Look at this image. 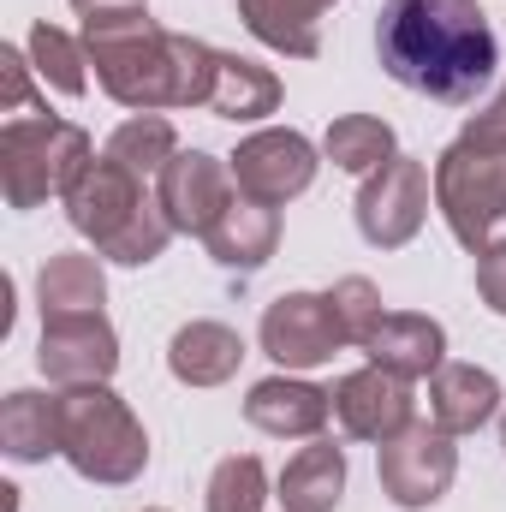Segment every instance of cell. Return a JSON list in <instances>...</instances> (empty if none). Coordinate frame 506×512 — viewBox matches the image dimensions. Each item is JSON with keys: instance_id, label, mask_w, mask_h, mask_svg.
<instances>
[{"instance_id": "cell-32", "label": "cell", "mask_w": 506, "mask_h": 512, "mask_svg": "<svg viewBox=\"0 0 506 512\" xmlns=\"http://www.w3.org/2000/svg\"><path fill=\"white\" fill-rule=\"evenodd\" d=\"M78 18H96V12H131V6H149V0H72Z\"/></svg>"}, {"instance_id": "cell-2", "label": "cell", "mask_w": 506, "mask_h": 512, "mask_svg": "<svg viewBox=\"0 0 506 512\" xmlns=\"http://www.w3.org/2000/svg\"><path fill=\"white\" fill-rule=\"evenodd\" d=\"M84 54L96 66V84L131 114L209 108L215 60H221V48L179 36V30H161L143 6L84 18Z\"/></svg>"}, {"instance_id": "cell-20", "label": "cell", "mask_w": 506, "mask_h": 512, "mask_svg": "<svg viewBox=\"0 0 506 512\" xmlns=\"http://www.w3.org/2000/svg\"><path fill=\"white\" fill-rule=\"evenodd\" d=\"M209 256L221 262V268H262L268 256H274V245H280V215L268 209V203H251V197H233L227 203V215L209 227Z\"/></svg>"}, {"instance_id": "cell-30", "label": "cell", "mask_w": 506, "mask_h": 512, "mask_svg": "<svg viewBox=\"0 0 506 512\" xmlns=\"http://www.w3.org/2000/svg\"><path fill=\"white\" fill-rule=\"evenodd\" d=\"M30 102V60L18 48H0V108L18 114Z\"/></svg>"}, {"instance_id": "cell-25", "label": "cell", "mask_w": 506, "mask_h": 512, "mask_svg": "<svg viewBox=\"0 0 506 512\" xmlns=\"http://www.w3.org/2000/svg\"><path fill=\"white\" fill-rule=\"evenodd\" d=\"M108 161H120L126 173H137V179H161V167L179 155V137H173V126L161 120V114H131L126 126L108 137V149H102Z\"/></svg>"}, {"instance_id": "cell-13", "label": "cell", "mask_w": 506, "mask_h": 512, "mask_svg": "<svg viewBox=\"0 0 506 512\" xmlns=\"http://www.w3.org/2000/svg\"><path fill=\"white\" fill-rule=\"evenodd\" d=\"M42 376L60 387H90L108 382L120 370V340L108 328V316H66V322H42V352H36Z\"/></svg>"}, {"instance_id": "cell-27", "label": "cell", "mask_w": 506, "mask_h": 512, "mask_svg": "<svg viewBox=\"0 0 506 512\" xmlns=\"http://www.w3.org/2000/svg\"><path fill=\"white\" fill-rule=\"evenodd\" d=\"M262 501H268V471H262V459L233 453V459L215 465V477H209V512H262Z\"/></svg>"}, {"instance_id": "cell-1", "label": "cell", "mask_w": 506, "mask_h": 512, "mask_svg": "<svg viewBox=\"0 0 506 512\" xmlns=\"http://www.w3.org/2000/svg\"><path fill=\"white\" fill-rule=\"evenodd\" d=\"M376 54L393 84L465 108L489 90L501 48L477 0H387L376 18Z\"/></svg>"}, {"instance_id": "cell-8", "label": "cell", "mask_w": 506, "mask_h": 512, "mask_svg": "<svg viewBox=\"0 0 506 512\" xmlns=\"http://www.w3.org/2000/svg\"><path fill=\"white\" fill-rule=\"evenodd\" d=\"M227 167H233V185H239V197H251V203H268V209H280V203H292V197H304L310 185H316V143L304 137V131H251L233 155H227Z\"/></svg>"}, {"instance_id": "cell-28", "label": "cell", "mask_w": 506, "mask_h": 512, "mask_svg": "<svg viewBox=\"0 0 506 512\" xmlns=\"http://www.w3.org/2000/svg\"><path fill=\"white\" fill-rule=\"evenodd\" d=\"M328 298H334V310H340L346 340H352V346H364V340L376 334V322H381V292L364 280V274H346Z\"/></svg>"}, {"instance_id": "cell-7", "label": "cell", "mask_w": 506, "mask_h": 512, "mask_svg": "<svg viewBox=\"0 0 506 512\" xmlns=\"http://www.w3.org/2000/svg\"><path fill=\"white\" fill-rule=\"evenodd\" d=\"M376 471H381V489H387L393 507H405V512L435 507L453 489V477H459V447H453V435L441 423H411L405 435L381 441Z\"/></svg>"}, {"instance_id": "cell-9", "label": "cell", "mask_w": 506, "mask_h": 512, "mask_svg": "<svg viewBox=\"0 0 506 512\" xmlns=\"http://www.w3.org/2000/svg\"><path fill=\"white\" fill-rule=\"evenodd\" d=\"M346 340L340 328V310L328 292H280L268 310H262V352L280 364V370H316L328 364Z\"/></svg>"}, {"instance_id": "cell-23", "label": "cell", "mask_w": 506, "mask_h": 512, "mask_svg": "<svg viewBox=\"0 0 506 512\" xmlns=\"http://www.w3.org/2000/svg\"><path fill=\"white\" fill-rule=\"evenodd\" d=\"M280 108V78L256 60H239V54H221L215 60V90H209V114L221 120H262Z\"/></svg>"}, {"instance_id": "cell-16", "label": "cell", "mask_w": 506, "mask_h": 512, "mask_svg": "<svg viewBox=\"0 0 506 512\" xmlns=\"http://www.w3.org/2000/svg\"><path fill=\"white\" fill-rule=\"evenodd\" d=\"M334 0H239V18L262 48L286 60H316L322 54V12Z\"/></svg>"}, {"instance_id": "cell-31", "label": "cell", "mask_w": 506, "mask_h": 512, "mask_svg": "<svg viewBox=\"0 0 506 512\" xmlns=\"http://www.w3.org/2000/svg\"><path fill=\"white\" fill-rule=\"evenodd\" d=\"M471 126H477V131H495V137H506V84L495 90V102H489V108H483V114H477Z\"/></svg>"}, {"instance_id": "cell-14", "label": "cell", "mask_w": 506, "mask_h": 512, "mask_svg": "<svg viewBox=\"0 0 506 512\" xmlns=\"http://www.w3.org/2000/svg\"><path fill=\"white\" fill-rule=\"evenodd\" d=\"M364 352H370V364L393 370V376H405V382H417V376H435V370L447 364V334H441L435 316L393 310V316H381L376 322V334L364 340Z\"/></svg>"}, {"instance_id": "cell-29", "label": "cell", "mask_w": 506, "mask_h": 512, "mask_svg": "<svg viewBox=\"0 0 506 512\" xmlns=\"http://www.w3.org/2000/svg\"><path fill=\"white\" fill-rule=\"evenodd\" d=\"M477 292H483V304L506 316V239H495L489 251L477 256Z\"/></svg>"}, {"instance_id": "cell-26", "label": "cell", "mask_w": 506, "mask_h": 512, "mask_svg": "<svg viewBox=\"0 0 506 512\" xmlns=\"http://www.w3.org/2000/svg\"><path fill=\"white\" fill-rule=\"evenodd\" d=\"M30 66L42 72V84L48 90H60V96H84V84H90V54H84V42H72L66 30H54L48 18L30 30Z\"/></svg>"}, {"instance_id": "cell-4", "label": "cell", "mask_w": 506, "mask_h": 512, "mask_svg": "<svg viewBox=\"0 0 506 512\" xmlns=\"http://www.w3.org/2000/svg\"><path fill=\"white\" fill-rule=\"evenodd\" d=\"M60 405V459L84 477V483H137L149 465V435L131 417V405L108 382L90 387H66L54 393Z\"/></svg>"}, {"instance_id": "cell-19", "label": "cell", "mask_w": 506, "mask_h": 512, "mask_svg": "<svg viewBox=\"0 0 506 512\" xmlns=\"http://www.w3.org/2000/svg\"><path fill=\"white\" fill-rule=\"evenodd\" d=\"M36 298H42V322L102 316V304H108V274H102L96 256L60 251V256L42 262V274H36Z\"/></svg>"}, {"instance_id": "cell-5", "label": "cell", "mask_w": 506, "mask_h": 512, "mask_svg": "<svg viewBox=\"0 0 506 512\" xmlns=\"http://www.w3.org/2000/svg\"><path fill=\"white\" fill-rule=\"evenodd\" d=\"M435 203L465 251H489L506 233V137L465 126L435 161Z\"/></svg>"}, {"instance_id": "cell-3", "label": "cell", "mask_w": 506, "mask_h": 512, "mask_svg": "<svg viewBox=\"0 0 506 512\" xmlns=\"http://www.w3.org/2000/svg\"><path fill=\"white\" fill-rule=\"evenodd\" d=\"M66 221L108 256V262H126V268H143L167 251L173 239V221L161 215V203L143 191V179L126 173L120 161H90L78 173V185L66 191Z\"/></svg>"}, {"instance_id": "cell-33", "label": "cell", "mask_w": 506, "mask_h": 512, "mask_svg": "<svg viewBox=\"0 0 506 512\" xmlns=\"http://www.w3.org/2000/svg\"><path fill=\"white\" fill-rule=\"evenodd\" d=\"M501 447H506V417H501Z\"/></svg>"}, {"instance_id": "cell-10", "label": "cell", "mask_w": 506, "mask_h": 512, "mask_svg": "<svg viewBox=\"0 0 506 512\" xmlns=\"http://www.w3.org/2000/svg\"><path fill=\"white\" fill-rule=\"evenodd\" d=\"M423 215H429V167L417 155H393L358 191V233L376 251L411 245L423 233Z\"/></svg>"}, {"instance_id": "cell-34", "label": "cell", "mask_w": 506, "mask_h": 512, "mask_svg": "<svg viewBox=\"0 0 506 512\" xmlns=\"http://www.w3.org/2000/svg\"><path fill=\"white\" fill-rule=\"evenodd\" d=\"M149 512H167V507H149Z\"/></svg>"}, {"instance_id": "cell-21", "label": "cell", "mask_w": 506, "mask_h": 512, "mask_svg": "<svg viewBox=\"0 0 506 512\" xmlns=\"http://www.w3.org/2000/svg\"><path fill=\"white\" fill-rule=\"evenodd\" d=\"M0 447L18 465H36V459L60 453V405L42 399V393H30V387L6 393L0 399Z\"/></svg>"}, {"instance_id": "cell-18", "label": "cell", "mask_w": 506, "mask_h": 512, "mask_svg": "<svg viewBox=\"0 0 506 512\" xmlns=\"http://www.w3.org/2000/svg\"><path fill=\"white\" fill-rule=\"evenodd\" d=\"M501 411V382L477 364H441L429 376V417L447 435H471Z\"/></svg>"}, {"instance_id": "cell-22", "label": "cell", "mask_w": 506, "mask_h": 512, "mask_svg": "<svg viewBox=\"0 0 506 512\" xmlns=\"http://www.w3.org/2000/svg\"><path fill=\"white\" fill-rule=\"evenodd\" d=\"M340 495H346V453L334 441L304 447L280 471V501H286V512H334Z\"/></svg>"}, {"instance_id": "cell-6", "label": "cell", "mask_w": 506, "mask_h": 512, "mask_svg": "<svg viewBox=\"0 0 506 512\" xmlns=\"http://www.w3.org/2000/svg\"><path fill=\"white\" fill-rule=\"evenodd\" d=\"M90 131L72 120H6L0 126V185L12 209H36L48 197H66L78 173L90 167Z\"/></svg>"}, {"instance_id": "cell-17", "label": "cell", "mask_w": 506, "mask_h": 512, "mask_svg": "<svg viewBox=\"0 0 506 512\" xmlns=\"http://www.w3.org/2000/svg\"><path fill=\"white\" fill-rule=\"evenodd\" d=\"M245 364V340L227 322H185L167 346V370L185 387H221L227 376H239Z\"/></svg>"}, {"instance_id": "cell-11", "label": "cell", "mask_w": 506, "mask_h": 512, "mask_svg": "<svg viewBox=\"0 0 506 512\" xmlns=\"http://www.w3.org/2000/svg\"><path fill=\"white\" fill-rule=\"evenodd\" d=\"M155 203L161 215L173 221V233H197L209 239V227L227 215L233 203V167L221 155H203V149H179L161 179H155Z\"/></svg>"}, {"instance_id": "cell-15", "label": "cell", "mask_w": 506, "mask_h": 512, "mask_svg": "<svg viewBox=\"0 0 506 512\" xmlns=\"http://www.w3.org/2000/svg\"><path fill=\"white\" fill-rule=\"evenodd\" d=\"M328 411H334V393L316 382H292V376H268V382L251 387V399H245V417H251L262 435H322V423H328Z\"/></svg>"}, {"instance_id": "cell-12", "label": "cell", "mask_w": 506, "mask_h": 512, "mask_svg": "<svg viewBox=\"0 0 506 512\" xmlns=\"http://www.w3.org/2000/svg\"><path fill=\"white\" fill-rule=\"evenodd\" d=\"M334 417L346 423V435L381 447V441H393V435H405L417 423V399H411L405 376L370 364V370H352V376L334 382Z\"/></svg>"}, {"instance_id": "cell-24", "label": "cell", "mask_w": 506, "mask_h": 512, "mask_svg": "<svg viewBox=\"0 0 506 512\" xmlns=\"http://www.w3.org/2000/svg\"><path fill=\"white\" fill-rule=\"evenodd\" d=\"M322 149H328V161L340 167V173H358V179H370L381 173L399 149H393V126L376 120V114H346V120H334L328 137H322Z\"/></svg>"}]
</instances>
